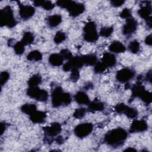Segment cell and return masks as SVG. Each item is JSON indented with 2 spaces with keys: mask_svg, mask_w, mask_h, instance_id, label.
<instances>
[{
  "mask_svg": "<svg viewBox=\"0 0 152 152\" xmlns=\"http://www.w3.org/2000/svg\"><path fill=\"white\" fill-rule=\"evenodd\" d=\"M127 132L122 128H114L109 131L104 135L105 142L113 147L122 145L127 138Z\"/></svg>",
  "mask_w": 152,
  "mask_h": 152,
  "instance_id": "cell-1",
  "label": "cell"
},
{
  "mask_svg": "<svg viewBox=\"0 0 152 152\" xmlns=\"http://www.w3.org/2000/svg\"><path fill=\"white\" fill-rule=\"evenodd\" d=\"M56 4L61 8L66 9L69 14L72 17L80 15L85 10V6L83 4L71 0H59L56 2Z\"/></svg>",
  "mask_w": 152,
  "mask_h": 152,
  "instance_id": "cell-2",
  "label": "cell"
},
{
  "mask_svg": "<svg viewBox=\"0 0 152 152\" xmlns=\"http://www.w3.org/2000/svg\"><path fill=\"white\" fill-rule=\"evenodd\" d=\"M71 102V97L68 93L64 92L61 87H56L52 93V104L58 107L62 104L68 105Z\"/></svg>",
  "mask_w": 152,
  "mask_h": 152,
  "instance_id": "cell-3",
  "label": "cell"
},
{
  "mask_svg": "<svg viewBox=\"0 0 152 152\" xmlns=\"http://www.w3.org/2000/svg\"><path fill=\"white\" fill-rule=\"evenodd\" d=\"M17 24V21L14 17L13 11L10 6H6L0 11V25L1 27L7 26L12 28Z\"/></svg>",
  "mask_w": 152,
  "mask_h": 152,
  "instance_id": "cell-4",
  "label": "cell"
},
{
  "mask_svg": "<svg viewBox=\"0 0 152 152\" xmlns=\"http://www.w3.org/2000/svg\"><path fill=\"white\" fill-rule=\"evenodd\" d=\"M83 32L84 39L88 42H95L99 38L96 25L94 21H89L87 23L83 28Z\"/></svg>",
  "mask_w": 152,
  "mask_h": 152,
  "instance_id": "cell-5",
  "label": "cell"
},
{
  "mask_svg": "<svg viewBox=\"0 0 152 152\" xmlns=\"http://www.w3.org/2000/svg\"><path fill=\"white\" fill-rule=\"evenodd\" d=\"M27 94L30 97L37 101L45 102L48 99V93L39 87H29L27 90Z\"/></svg>",
  "mask_w": 152,
  "mask_h": 152,
  "instance_id": "cell-6",
  "label": "cell"
},
{
  "mask_svg": "<svg viewBox=\"0 0 152 152\" xmlns=\"http://www.w3.org/2000/svg\"><path fill=\"white\" fill-rule=\"evenodd\" d=\"M93 126L91 123H83L78 125L74 128L75 135L80 138L88 136L92 132Z\"/></svg>",
  "mask_w": 152,
  "mask_h": 152,
  "instance_id": "cell-7",
  "label": "cell"
},
{
  "mask_svg": "<svg viewBox=\"0 0 152 152\" xmlns=\"http://www.w3.org/2000/svg\"><path fill=\"white\" fill-rule=\"evenodd\" d=\"M135 72L128 68H122L118 70L116 74V80L120 83H126L134 77Z\"/></svg>",
  "mask_w": 152,
  "mask_h": 152,
  "instance_id": "cell-8",
  "label": "cell"
},
{
  "mask_svg": "<svg viewBox=\"0 0 152 152\" xmlns=\"http://www.w3.org/2000/svg\"><path fill=\"white\" fill-rule=\"evenodd\" d=\"M19 7V14L20 17L24 20L30 18L35 12V9L31 5H23L20 2L17 1Z\"/></svg>",
  "mask_w": 152,
  "mask_h": 152,
  "instance_id": "cell-9",
  "label": "cell"
},
{
  "mask_svg": "<svg viewBox=\"0 0 152 152\" xmlns=\"http://www.w3.org/2000/svg\"><path fill=\"white\" fill-rule=\"evenodd\" d=\"M84 65L83 59L81 56H73L71 59L68 60V61L63 65V70L64 71H71L72 68H80Z\"/></svg>",
  "mask_w": 152,
  "mask_h": 152,
  "instance_id": "cell-10",
  "label": "cell"
},
{
  "mask_svg": "<svg viewBox=\"0 0 152 152\" xmlns=\"http://www.w3.org/2000/svg\"><path fill=\"white\" fill-rule=\"evenodd\" d=\"M137 22L134 18H129L126 19L125 24L123 26L122 33L125 36H129L134 33L137 30Z\"/></svg>",
  "mask_w": 152,
  "mask_h": 152,
  "instance_id": "cell-11",
  "label": "cell"
},
{
  "mask_svg": "<svg viewBox=\"0 0 152 152\" xmlns=\"http://www.w3.org/2000/svg\"><path fill=\"white\" fill-rule=\"evenodd\" d=\"M62 128L60 124L58 122H53L49 126H46L43 128V131L45 134L48 137H55L58 135L61 131Z\"/></svg>",
  "mask_w": 152,
  "mask_h": 152,
  "instance_id": "cell-12",
  "label": "cell"
},
{
  "mask_svg": "<svg viewBox=\"0 0 152 152\" xmlns=\"http://www.w3.org/2000/svg\"><path fill=\"white\" fill-rule=\"evenodd\" d=\"M148 129V125L144 120H134L131 125L129 132L136 133L141 132Z\"/></svg>",
  "mask_w": 152,
  "mask_h": 152,
  "instance_id": "cell-13",
  "label": "cell"
},
{
  "mask_svg": "<svg viewBox=\"0 0 152 152\" xmlns=\"http://www.w3.org/2000/svg\"><path fill=\"white\" fill-rule=\"evenodd\" d=\"M145 5L141 7L140 9L138 11V14L140 17L144 19L145 20L151 17V1H146Z\"/></svg>",
  "mask_w": 152,
  "mask_h": 152,
  "instance_id": "cell-14",
  "label": "cell"
},
{
  "mask_svg": "<svg viewBox=\"0 0 152 152\" xmlns=\"http://www.w3.org/2000/svg\"><path fill=\"white\" fill-rule=\"evenodd\" d=\"M30 116V121L34 124H42L44 122L46 118V113L43 111L36 110Z\"/></svg>",
  "mask_w": 152,
  "mask_h": 152,
  "instance_id": "cell-15",
  "label": "cell"
},
{
  "mask_svg": "<svg viewBox=\"0 0 152 152\" xmlns=\"http://www.w3.org/2000/svg\"><path fill=\"white\" fill-rule=\"evenodd\" d=\"M102 62L107 67H112L115 65L116 63V59L113 54L109 52H106L103 53L102 56Z\"/></svg>",
  "mask_w": 152,
  "mask_h": 152,
  "instance_id": "cell-16",
  "label": "cell"
},
{
  "mask_svg": "<svg viewBox=\"0 0 152 152\" xmlns=\"http://www.w3.org/2000/svg\"><path fill=\"white\" fill-rule=\"evenodd\" d=\"M74 99L75 102L80 104H87L88 105L90 102V99L88 95L84 91H78L74 95Z\"/></svg>",
  "mask_w": 152,
  "mask_h": 152,
  "instance_id": "cell-17",
  "label": "cell"
},
{
  "mask_svg": "<svg viewBox=\"0 0 152 152\" xmlns=\"http://www.w3.org/2000/svg\"><path fill=\"white\" fill-rule=\"evenodd\" d=\"M64 58L59 53H52L49 57V62L54 66H59L62 65Z\"/></svg>",
  "mask_w": 152,
  "mask_h": 152,
  "instance_id": "cell-18",
  "label": "cell"
},
{
  "mask_svg": "<svg viewBox=\"0 0 152 152\" xmlns=\"http://www.w3.org/2000/svg\"><path fill=\"white\" fill-rule=\"evenodd\" d=\"M109 49L110 52L114 53H123L125 51V46L119 41H113L109 46Z\"/></svg>",
  "mask_w": 152,
  "mask_h": 152,
  "instance_id": "cell-19",
  "label": "cell"
},
{
  "mask_svg": "<svg viewBox=\"0 0 152 152\" xmlns=\"http://www.w3.org/2000/svg\"><path fill=\"white\" fill-rule=\"evenodd\" d=\"M104 104L100 100H94L90 102L88 104V110L91 112L102 111L104 109Z\"/></svg>",
  "mask_w": 152,
  "mask_h": 152,
  "instance_id": "cell-20",
  "label": "cell"
},
{
  "mask_svg": "<svg viewBox=\"0 0 152 152\" xmlns=\"http://www.w3.org/2000/svg\"><path fill=\"white\" fill-rule=\"evenodd\" d=\"M62 22V17L59 14H54L50 15L47 18L48 26L52 28L58 26Z\"/></svg>",
  "mask_w": 152,
  "mask_h": 152,
  "instance_id": "cell-21",
  "label": "cell"
},
{
  "mask_svg": "<svg viewBox=\"0 0 152 152\" xmlns=\"http://www.w3.org/2000/svg\"><path fill=\"white\" fill-rule=\"evenodd\" d=\"M33 3L36 7H42L43 9L47 11L52 10L55 7V4L50 1L36 0L34 1Z\"/></svg>",
  "mask_w": 152,
  "mask_h": 152,
  "instance_id": "cell-22",
  "label": "cell"
},
{
  "mask_svg": "<svg viewBox=\"0 0 152 152\" xmlns=\"http://www.w3.org/2000/svg\"><path fill=\"white\" fill-rule=\"evenodd\" d=\"M144 87L141 84V83L140 81H138L136 84H135L131 89L132 91V97L134 98L136 97H140L141 93L145 90Z\"/></svg>",
  "mask_w": 152,
  "mask_h": 152,
  "instance_id": "cell-23",
  "label": "cell"
},
{
  "mask_svg": "<svg viewBox=\"0 0 152 152\" xmlns=\"http://www.w3.org/2000/svg\"><path fill=\"white\" fill-rule=\"evenodd\" d=\"M84 65H94L97 63V56L94 54H88L81 56Z\"/></svg>",
  "mask_w": 152,
  "mask_h": 152,
  "instance_id": "cell-24",
  "label": "cell"
},
{
  "mask_svg": "<svg viewBox=\"0 0 152 152\" xmlns=\"http://www.w3.org/2000/svg\"><path fill=\"white\" fill-rule=\"evenodd\" d=\"M122 114H124L125 115H126L129 118L133 119V118H135L137 116L138 111L134 107H129L127 105H125Z\"/></svg>",
  "mask_w": 152,
  "mask_h": 152,
  "instance_id": "cell-25",
  "label": "cell"
},
{
  "mask_svg": "<svg viewBox=\"0 0 152 152\" xmlns=\"http://www.w3.org/2000/svg\"><path fill=\"white\" fill-rule=\"evenodd\" d=\"M34 40V37L32 33L30 31H26L23 34L21 42L24 44V46H27L33 43Z\"/></svg>",
  "mask_w": 152,
  "mask_h": 152,
  "instance_id": "cell-26",
  "label": "cell"
},
{
  "mask_svg": "<svg viewBox=\"0 0 152 152\" xmlns=\"http://www.w3.org/2000/svg\"><path fill=\"white\" fill-rule=\"evenodd\" d=\"M36 110H37L36 106L34 104H32V103H26L23 104L21 107V112L28 115H30L32 113H33Z\"/></svg>",
  "mask_w": 152,
  "mask_h": 152,
  "instance_id": "cell-27",
  "label": "cell"
},
{
  "mask_svg": "<svg viewBox=\"0 0 152 152\" xmlns=\"http://www.w3.org/2000/svg\"><path fill=\"white\" fill-rule=\"evenodd\" d=\"M42 83V77L39 74L33 75L28 80V87H36Z\"/></svg>",
  "mask_w": 152,
  "mask_h": 152,
  "instance_id": "cell-28",
  "label": "cell"
},
{
  "mask_svg": "<svg viewBox=\"0 0 152 152\" xmlns=\"http://www.w3.org/2000/svg\"><path fill=\"white\" fill-rule=\"evenodd\" d=\"M27 59L28 61H39L42 59V54L37 50L31 51L27 56Z\"/></svg>",
  "mask_w": 152,
  "mask_h": 152,
  "instance_id": "cell-29",
  "label": "cell"
},
{
  "mask_svg": "<svg viewBox=\"0 0 152 152\" xmlns=\"http://www.w3.org/2000/svg\"><path fill=\"white\" fill-rule=\"evenodd\" d=\"M141 100L146 104L151 103L152 101V95L150 91L144 90L139 97Z\"/></svg>",
  "mask_w": 152,
  "mask_h": 152,
  "instance_id": "cell-30",
  "label": "cell"
},
{
  "mask_svg": "<svg viewBox=\"0 0 152 152\" xmlns=\"http://www.w3.org/2000/svg\"><path fill=\"white\" fill-rule=\"evenodd\" d=\"M128 49L129 51L132 53H138L140 49V43L136 40L131 42L128 45Z\"/></svg>",
  "mask_w": 152,
  "mask_h": 152,
  "instance_id": "cell-31",
  "label": "cell"
},
{
  "mask_svg": "<svg viewBox=\"0 0 152 152\" xmlns=\"http://www.w3.org/2000/svg\"><path fill=\"white\" fill-rule=\"evenodd\" d=\"M66 39V34L62 31H58L56 33L53 41L56 44H59L63 42Z\"/></svg>",
  "mask_w": 152,
  "mask_h": 152,
  "instance_id": "cell-32",
  "label": "cell"
},
{
  "mask_svg": "<svg viewBox=\"0 0 152 152\" xmlns=\"http://www.w3.org/2000/svg\"><path fill=\"white\" fill-rule=\"evenodd\" d=\"M113 31V28L112 27H102L99 32L100 36L103 37H107L110 36Z\"/></svg>",
  "mask_w": 152,
  "mask_h": 152,
  "instance_id": "cell-33",
  "label": "cell"
},
{
  "mask_svg": "<svg viewBox=\"0 0 152 152\" xmlns=\"http://www.w3.org/2000/svg\"><path fill=\"white\" fill-rule=\"evenodd\" d=\"M25 46L24 45V44L21 42H17L14 45V50L15 51V53L17 55H20L21 54L23 53V52L25 50V48H24Z\"/></svg>",
  "mask_w": 152,
  "mask_h": 152,
  "instance_id": "cell-34",
  "label": "cell"
},
{
  "mask_svg": "<svg viewBox=\"0 0 152 152\" xmlns=\"http://www.w3.org/2000/svg\"><path fill=\"white\" fill-rule=\"evenodd\" d=\"M107 68V67L102 62H97V63L94 65V71L96 73L100 74L104 72L106 70Z\"/></svg>",
  "mask_w": 152,
  "mask_h": 152,
  "instance_id": "cell-35",
  "label": "cell"
},
{
  "mask_svg": "<svg viewBox=\"0 0 152 152\" xmlns=\"http://www.w3.org/2000/svg\"><path fill=\"white\" fill-rule=\"evenodd\" d=\"M86 112V110L84 107H80L76 109L73 113V116L75 119H81L83 118Z\"/></svg>",
  "mask_w": 152,
  "mask_h": 152,
  "instance_id": "cell-36",
  "label": "cell"
},
{
  "mask_svg": "<svg viewBox=\"0 0 152 152\" xmlns=\"http://www.w3.org/2000/svg\"><path fill=\"white\" fill-rule=\"evenodd\" d=\"M70 74V80L72 82H76L80 78V72L78 68H72Z\"/></svg>",
  "mask_w": 152,
  "mask_h": 152,
  "instance_id": "cell-37",
  "label": "cell"
},
{
  "mask_svg": "<svg viewBox=\"0 0 152 152\" xmlns=\"http://www.w3.org/2000/svg\"><path fill=\"white\" fill-rule=\"evenodd\" d=\"M9 78H10V74L8 72H7V71L1 72V74H0L1 86H2L4 84H5L8 80Z\"/></svg>",
  "mask_w": 152,
  "mask_h": 152,
  "instance_id": "cell-38",
  "label": "cell"
},
{
  "mask_svg": "<svg viewBox=\"0 0 152 152\" xmlns=\"http://www.w3.org/2000/svg\"><path fill=\"white\" fill-rule=\"evenodd\" d=\"M60 54L62 55V56L63 57L64 59H67V60H69L70 59H71L73 57L72 53L67 49H62L60 51Z\"/></svg>",
  "mask_w": 152,
  "mask_h": 152,
  "instance_id": "cell-39",
  "label": "cell"
},
{
  "mask_svg": "<svg viewBox=\"0 0 152 152\" xmlns=\"http://www.w3.org/2000/svg\"><path fill=\"white\" fill-rule=\"evenodd\" d=\"M119 16L122 18H124V19H127L131 17V11L128 8H124L122 10V11L120 12Z\"/></svg>",
  "mask_w": 152,
  "mask_h": 152,
  "instance_id": "cell-40",
  "label": "cell"
},
{
  "mask_svg": "<svg viewBox=\"0 0 152 152\" xmlns=\"http://www.w3.org/2000/svg\"><path fill=\"white\" fill-rule=\"evenodd\" d=\"M124 2H125V1H122V0H116V1H110V4H111L112 6H113L114 7H121V5H122L124 4Z\"/></svg>",
  "mask_w": 152,
  "mask_h": 152,
  "instance_id": "cell-41",
  "label": "cell"
},
{
  "mask_svg": "<svg viewBox=\"0 0 152 152\" xmlns=\"http://www.w3.org/2000/svg\"><path fill=\"white\" fill-rule=\"evenodd\" d=\"M145 43L146 45L151 46L152 45V37L151 34L148 35L145 39Z\"/></svg>",
  "mask_w": 152,
  "mask_h": 152,
  "instance_id": "cell-42",
  "label": "cell"
},
{
  "mask_svg": "<svg viewBox=\"0 0 152 152\" xmlns=\"http://www.w3.org/2000/svg\"><path fill=\"white\" fill-rule=\"evenodd\" d=\"M151 17H149L148 18H147V20H145V23L147 25V26L149 27V28H151V26H152V19H151Z\"/></svg>",
  "mask_w": 152,
  "mask_h": 152,
  "instance_id": "cell-43",
  "label": "cell"
},
{
  "mask_svg": "<svg viewBox=\"0 0 152 152\" xmlns=\"http://www.w3.org/2000/svg\"><path fill=\"white\" fill-rule=\"evenodd\" d=\"M151 75H152L151 71L150 70L146 74V79H147V80H148L150 82H151Z\"/></svg>",
  "mask_w": 152,
  "mask_h": 152,
  "instance_id": "cell-44",
  "label": "cell"
},
{
  "mask_svg": "<svg viewBox=\"0 0 152 152\" xmlns=\"http://www.w3.org/2000/svg\"><path fill=\"white\" fill-rule=\"evenodd\" d=\"M5 129V124L1 122V135H2Z\"/></svg>",
  "mask_w": 152,
  "mask_h": 152,
  "instance_id": "cell-45",
  "label": "cell"
},
{
  "mask_svg": "<svg viewBox=\"0 0 152 152\" xmlns=\"http://www.w3.org/2000/svg\"><path fill=\"white\" fill-rule=\"evenodd\" d=\"M56 142H57L58 143H60V144H61V143H62V142H64V140H63V138H62V137H58V138H56Z\"/></svg>",
  "mask_w": 152,
  "mask_h": 152,
  "instance_id": "cell-46",
  "label": "cell"
},
{
  "mask_svg": "<svg viewBox=\"0 0 152 152\" xmlns=\"http://www.w3.org/2000/svg\"><path fill=\"white\" fill-rule=\"evenodd\" d=\"M124 151H136L137 150L135 149V148H131V147H129V148H126L125 150H124Z\"/></svg>",
  "mask_w": 152,
  "mask_h": 152,
  "instance_id": "cell-47",
  "label": "cell"
}]
</instances>
